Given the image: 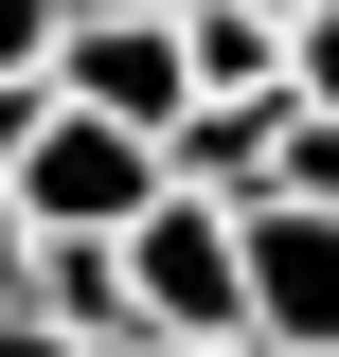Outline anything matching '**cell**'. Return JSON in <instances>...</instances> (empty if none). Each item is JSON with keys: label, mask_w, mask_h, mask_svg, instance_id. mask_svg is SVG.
I'll return each instance as SVG.
<instances>
[{"label": "cell", "mask_w": 339, "mask_h": 357, "mask_svg": "<svg viewBox=\"0 0 339 357\" xmlns=\"http://www.w3.org/2000/svg\"><path fill=\"white\" fill-rule=\"evenodd\" d=\"M0 357H89V340H72V321H36V304H18V321H0Z\"/></svg>", "instance_id": "cell-12"}, {"label": "cell", "mask_w": 339, "mask_h": 357, "mask_svg": "<svg viewBox=\"0 0 339 357\" xmlns=\"http://www.w3.org/2000/svg\"><path fill=\"white\" fill-rule=\"evenodd\" d=\"M54 89L161 143L179 107H197V54H179V18H72V36H54Z\"/></svg>", "instance_id": "cell-4"}, {"label": "cell", "mask_w": 339, "mask_h": 357, "mask_svg": "<svg viewBox=\"0 0 339 357\" xmlns=\"http://www.w3.org/2000/svg\"><path fill=\"white\" fill-rule=\"evenodd\" d=\"M286 107H303V89H197V107L161 126V178L250 215V197H268V161H286Z\"/></svg>", "instance_id": "cell-5"}, {"label": "cell", "mask_w": 339, "mask_h": 357, "mask_svg": "<svg viewBox=\"0 0 339 357\" xmlns=\"http://www.w3.org/2000/svg\"><path fill=\"white\" fill-rule=\"evenodd\" d=\"M268 197H322V215H339V107H286V161H268Z\"/></svg>", "instance_id": "cell-8"}, {"label": "cell", "mask_w": 339, "mask_h": 357, "mask_svg": "<svg viewBox=\"0 0 339 357\" xmlns=\"http://www.w3.org/2000/svg\"><path fill=\"white\" fill-rule=\"evenodd\" d=\"M179 54H197V89H286V18H250V0H179Z\"/></svg>", "instance_id": "cell-7"}, {"label": "cell", "mask_w": 339, "mask_h": 357, "mask_svg": "<svg viewBox=\"0 0 339 357\" xmlns=\"http://www.w3.org/2000/svg\"><path fill=\"white\" fill-rule=\"evenodd\" d=\"M36 304V232H18V197H0V321Z\"/></svg>", "instance_id": "cell-11"}, {"label": "cell", "mask_w": 339, "mask_h": 357, "mask_svg": "<svg viewBox=\"0 0 339 357\" xmlns=\"http://www.w3.org/2000/svg\"><path fill=\"white\" fill-rule=\"evenodd\" d=\"M250 357H339V215L322 197H250Z\"/></svg>", "instance_id": "cell-3"}, {"label": "cell", "mask_w": 339, "mask_h": 357, "mask_svg": "<svg viewBox=\"0 0 339 357\" xmlns=\"http://www.w3.org/2000/svg\"><path fill=\"white\" fill-rule=\"evenodd\" d=\"M72 18H179V0H72Z\"/></svg>", "instance_id": "cell-15"}, {"label": "cell", "mask_w": 339, "mask_h": 357, "mask_svg": "<svg viewBox=\"0 0 339 357\" xmlns=\"http://www.w3.org/2000/svg\"><path fill=\"white\" fill-rule=\"evenodd\" d=\"M18 126H36V89H0V178H18Z\"/></svg>", "instance_id": "cell-14"}, {"label": "cell", "mask_w": 339, "mask_h": 357, "mask_svg": "<svg viewBox=\"0 0 339 357\" xmlns=\"http://www.w3.org/2000/svg\"><path fill=\"white\" fill-rule=\"evenodd\" d=\"M107 357H250V340H107Z\"/></svg>", "instance_id": "cell-13"}, {"label": "cell", "mask_w": 339, "mask_h": 357, "mask_svg": "<svg viewBox=\"0 0 339 357\" xmlns=\"http://www.w3.org/2000/svg\"><path fill=\"white\" fill-rule=\"evenodd\" d=\"M0 197H18V232H107V250H126L179 178H161V143H143V126H107V107H72V89H36V126H18V178H0Z\"/></svg>", "instance_id": "cell-1"}, {"label": "cell", "mask_w": 339, "mask_h": 357, "mask_svg": "<svg viewBox=\"0 0 339 357\" xmlns=\"http://www.w3.org/2000/svg\"><path fill=\"white\" fill-rule=\"evenodd\" d=\"M36 321H72L89 357H107V340H143V304H126V250H107V232H36Z\"/></svg>", "instance_id": "cell-6"}, {"label": "cell", "mask_w": 339, "mask_h": 357, "mask_svg": "<svg viewBox=\"0 0 339 357\" xmlns=\"http://www.w3.org/2000/svg\"><path fill=\"white\" fill-rule=\"evenodd\" d=\"M250 18H303V0H250Z\"/></svg>", "instance_id": "cell-16"}, {"label": "cell", "mask_w": 339, "mask_h": 357, "mask_svg": "<svg viewBox=\"0 0 339 357\" xmlns=\"http://www.w3.org/2000/svg\"><path fill=\"white\" fill-rule=\"evenodd\" d=\"M126 304H143V340H250V232H232V197H161L126 232Z\"/></svg>", "instance_id": "cell-2"}, {"label": "cell", "mask_w": 339, "mask_h": 357, "mask_svg": "<svg viewBox=\"0 0 339 357\" xmlns=\"http://www.w3.org/2000/svg\"><path fill=\"white\" fill-rule=\"evenodd\" d=\"M286 89H303V107H339V0H303V18H286Z\"/></svg>", "instance_id": "cell-10"}, {"label": "cell", "mask_w": 339, "mask_h": 357, "mask_svg": "<svg viewBox=\"0 0 339 357\" xmlns=\"http://www.w3.org/2000/svg\"><path fill=\"white\" fill-rule=\"evenodd\" d=\"M54 36H72V0H0V89H54Z\"/></svg>", "instance_id": "cell-9"}]
</instances>
